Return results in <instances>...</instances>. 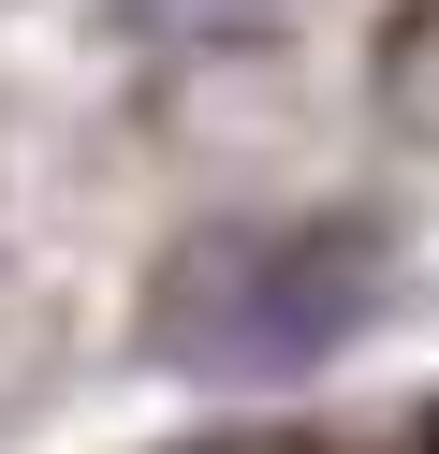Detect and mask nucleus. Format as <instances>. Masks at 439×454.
<instances>
[{"label":"nucleus","instance_id":"nucleus-1","mask_svg":"<svg viewBox=\"0 0 439 454\" xmlns=\"http://www.w3.org/2000/svg\"><path fill=\"white\" fill-rule=\"evenodd\" d=\"M380 278H396L380 220H205L146 264V352L176 381H308L366 337Z\"/></svg>","mask_w":439,"mask_h":454},{"label":"nucleus","instance_id":"nucleus-2","mask_svg":"<svg viewBox=\"0 0 439 454\" xmlns=\"http://www.w3.org/2000/svg\"><path fill=\"white\" fill-rule=\"evenodd\" d=\"M380 103L410 132H439V0H410L396 30H380Z\"/></svg>","mask_w":439,"mask_h":454},{"label":"nucleus","instance_id":"nucleus-3","mask_svg":"<svg viewBox=\"0 0 439 454\" xmlns=\"http://www.w3.org/2000/svg\"><path fill=\"white\" fill-rule=\"evenodd\" d=\"M161 30H220V15H249V0H146Z\"/></svg>","mask_w":439,"mask_h":454}]
</instances>
